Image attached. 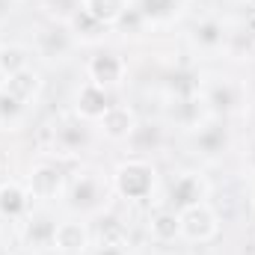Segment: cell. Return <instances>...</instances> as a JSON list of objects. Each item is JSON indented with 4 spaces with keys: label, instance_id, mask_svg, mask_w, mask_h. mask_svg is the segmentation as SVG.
<instances>
[{
    "label": "cell",
    "instance_id": "obj_1",
    "mask_svg": "<svg viewBox=\"0 0 255 255\" xmlns=\"http://www.w3.org/2000/svg\"><path fill=\"white\" fill-rule=\"evenodd\" d=\"M113 178L98 169V166H77L71 175H68V184H65V208L68 214L74 217H83V220H98L101 214H107L110 208V199H113Z\"/></svg>",
    "mask_w": 255,
    "mask_h": 255
},
{
    "label": "cell",
    "instance_id": "obj_2",
    "mask_svg": "<svg viewBox=\"0 0 255 255\" xmlns=\"http://www.w3.org/2000/svg\"><path fill=\"white\" fill-rule=\"evenodd\" d=\"M205 107L211 116L220 119H235L250 110V86L247 80L235 74H202V89H199Z\"/></svg>",
    "mask_w": 255,
    "mask_h": 255
},
{
    "label": "cell",
    "instance_id": "obj_3",
    "mask_svg": "<svg viewBox=\"0 0 255 255\" xmlns=\"http://www.w3.org/2000/svg\"><path fill=\"white\" fill-rule=\"evenodd\" d=\"M113 190L125 202H148L157 190V166L145 157H128L113 169Z\"/></svg>",
    "mask_w": 255,
    "mask_h": 255
},
{
    "label": "cell",
    "instance_id": "obj_4",
    "mask_svg": "<svg viewBox=\"0 0 255 255\" xmlns=\"http://www.w3.org/2000/svg\"><path fill=\"white\" fill-rule=\"evenodd\" d=\"M184 139H187V148L205 163L223 160L232 148V130L226 125V119H220V116H208L202 125L187 130Z\"/></svg>",
    "mask_w": 255,
    "mask_h": 255
},
{
    "label": "cell",
    "instance_id": "obj_5",
    "mask_svg": "<svg viewBox=\"0 0 255 255\" xmlns=\"http://www.w3.org/2000/svg\"><path fill=\"white\" fill-rule=\"evenodd\" d=\"M77 48H80V42H77V36L71 33V27L65 21H51L48 18L33 33V54L45 63H65Z\"/></svg>",
    "mask_w": 255,
    "mask_h": 255
},
{
    "label": "cell",
    "instance_id": "obj_6",
    "mask_svg": "<svg viewBox=\"0 0 255 255\" xmlns=\"http://www.w3.org/2000/svg\"><path fill=\"white\" fill-rule=\"evenodd\" d=\"M95 142V130H92V122L68 113L63 119L54 122V130H51V148L54 154L60 157H80L92 148Z\"/></svg>",
    "mask_w": 255,
    "mask_h": 255
},
{
    "label": "cell",
    "instance_id": "obj_7",
    "mask_svg": "<svg viewBox=\"0 0 255 255\" xmlns=\"http://www.w3.org/2000/svg\"><path fill=\"white\" fill-rule=\"evenodd\" d=\"M24 184H27L30 196H33V202L51 205V202H57V199L65 196L68 172L63 169V163H57V160H39V163L30 166Z\"/></svg>",
    "mask_w": 255,
    "mask_h": 255
},
{
    "label": "cell",
    "instance_id": "obj_8",
    "mask_svg": "<svg viewBox=\"0 0 255 255\" xmlns=\"http://www.w3.org/2000/svg\"><path fill=\"white\" fill-rule=\"evenodd\" d=\"M208 196H211L208 178L199 169H181L169 178V184L163 190V205L175 208V211H184V208H193L199 202H208Z\"/></svg>",
    "mask_w": 255,
    "mask_h": 255
},
{
    "label": "cell",
    "instance_id": "obj_9",
    "mask_svg": "<svg viewBox=\"0 0 255 255\" xmlns=\"http://www.w3.org/2000/svg\"><path fill=\"white\" fill-rule=\"evenodd\" d=\"M190 48L202 57H220L229 51V42H232V27L217 18V15H205L199 21H193L190 27Z\"/></svg>",
    "mask_w": 255,
    "mask_h": 255
},
{
    "label": "cell",
    "instance_id": "obj_10",
    "mask_svg": "<svg viewBox=\"0 0 255 255\" xmlns=\"http://www.w3.org/2000/svg\"><path fill=\"white\" fill-rule=\"evenodd\" d=\"M178 217H181V241L187 244H211L220 235V214L211 208V202L184 208L178 211Z\"/></svg>",
    "mask_w": 255,
    "mask_h": 255
},
{
    "label": "cell",
    "instance_id": "obj_11",
    "mask_svg": "<svg viewBox=\"0 0 255 255\" xmlns=\"http://www.w3.org/2000/svg\"><path fill=\"white\" fill-rule=\"evenodd\" d=\"M57 217L48 208H33L27 214V220L21 223V244L30 253H48L54 250V235H57Z\"/></svg>",
    "mask_w": 255,
    "mask_h": 255
},
{
    "label": "cell",
    "instance_id": "obj_12",
    "mask_svg": "<svg viewBox=\"0 0 255 255\" xmlns=\"http://www.w3.org/2000/svg\"><path fill=\"white\" fill-rule=\"evenodd\" d=\"M86 77L101 89H119L128 80V63L116 51H98L86 60Z\"/></svg>",
    "mask_w": 255,
    "mask_h": 255
},
{
    "label": "cell",
    "instance_id": "obj_13",
    "mask_svg": "<svg viewBox=\"0 0 255 255\" xmlns=\"http://www.w3.org/2000/svg\"><path fill=\"white\" fill-rule=\"evenodd\" d=\"M54 253L60 255H86L92 253V226L83 217H65L57 223L54 235Z\"/></svg>",
    "mask_w": 255,
    "mask_h": 255
},
{
    "label": "cell",
    "instance_id": "obj_14",
    "mask_svg": "<svg viewBox=\"0 0 255 255\" xmlns=\"http://www.w3.org/2000/svg\"><path fill=\"white\" fill-rule=\"evenodd\" d=\"M208 107L202 101V95H187V98H166L163 101V122L166 128H178V130H193L208 119Z\"/></svg>",
    "mask_w": 255,
    "mask_h": 255
},
{
    "label": "cell",
    "instance_id": "obj_15",
    "mask_svg": "<svg viewBox=\"0 0 255 255\" xmlns=\"http://www.w3.org/2000/svg\"><path fill=\"white\" fill-rule=\"evenodd\" d=\"M110 104H113V101H110V92H107V89H101V86H95L92 80H86V83H80V86H77V92H74L71 113L95 125V122L110 110Z\"/></svg>",
    "mask_w": 255,
    "mask_h": 255
},
{
    "label": "cell",
    "instance_id": "obj_16",
    "mask_svg": "<svg viewBox=\"0 0 255 255\" xmlns=\"http://www.w3.org/2000/svg\"><path fill=\"white\" fill-rule=\"evenodd\" d=\"M30 211H33V196L24 181H0V220L21 226Z\"/></svg>",
    "mask_w": 255,
    "mask_h": 255
},
{
    "label": "cell",
    "instance_id": "obj_17",
    "mask_svg": "<svg viewBox=\"0 0 255 255\" xmlns=\"http://www.w3.org/2000/svg\"><path fill=\"white\" fill-rule=\"evenodd\" d=\"M130 148V157H151L166 145V122H136L133 133L125 142Z\"/></svg>",
    "mask_w": 255,
    "mask_h": 255
},
{
    "label": "cell",
    "instance_id": "obj_18",
    "mask_svg": "<svg viewBox=\"0 0 255 255\" xmlns=\"http://www.w3.org/2000/svg\"><path fill=\"white\" fill-rule=\"evenodd\" d=\"M139 122V116L128 107V104H110V110L95 122L98 133L110 142H128V136L133 133V128Z\"/></svg>",
    "mask_w": 255,
    "mask_h": 255
},
{
    "label": "cell",
    "instance_id": "obj_19",
    "mask_svg": "<svg viewBox=\"0 0 255 255\" xmlns=\"http://www.w3.org/2000/svg\"><path fill=\"white\" fill-rule=\"evenodd\" d=\"M187 6V0H130V9L142 18V24L148 27H163L172 24L175 15Z\"/></svg>",
    "mask_w": 255,
    "mask_h": 255
},
{
    "label": "cell",
    "instance_id": "obj_20",
    "mask_svg": "<svg viewBox=\"0 0 255 255\" xmlns=\"http://www.w3.org/2000/svg\"><path fill=\"white\" fill-rule=\"evenodd\" d=\"M148 235H151V241L160 244V247L181 241V217H178V211H175V208H166V205L157 208V211L148 217Z\"/></svg>",
    "mask_w": 255,
    "mask_h": 255
},
{
    "label": "cell",
    "instance_id": "obj_21",
    "mask_svg": "<svg viewBox=\"0 0 255 255\" xmlns=\"http://www.w3.org/2000/svg\"><path fill=\"white\" fill-rule=\"evenodd\" d=\"M199 89H202V74H199L193 65L175 68V71L163 80V101H166V98H187V95H199Z\"/></svg>",
    "mask_w": 255,
    "mask_h": 255
},
{
    "label": "cell",
    "instance_id": "obj_22",
    "mask_svg": "<svg viewBox=\"0 0 255 255\" xmlns=\"http://www.w3.org/2000/svg\"><path fill=\"white\" fill-rule=\"evenodd\" d=\"M33 57H36L33 48H27L21 42H3L0 45V74H3V80L33 68Z\"/></svg>",
    "mask_w": 255,
    "mask_h": 255
},
{
    "label": "cell",
    "instance_id": "obj_23",
    "mask_svg": "<svg viewBox=\"0 0 255 255\" xmlns=\"http://www.w3.org/2000/svg\"><path fill=\"white\" fill-rule=\"evenodd\" d=\"M3 86H6L15 98H21L27 107H33V104L39 101V95H42V74H39L36 68H27V71H21V74L6 77Z\"/></svg>",
    "mask_w": 255,
    "mask_h": 255
},
{
    "label": "cell",
    "instance_id": "obj_24",
    "mask_svg": "<svg viewBox=\"0 0 255 255\" xmlns=\"http://www.w3.org/2000/svg\"><path fill=\"white\" fill-rule=\"evenodd\" d=\"M80 6L104 27L116 30V24L122 21L130 9V0H80Z\"/></svg>",
    "mask_w": 255,
    "mask_h": 255
},
{
    "label": "cell",
    "instance_id": "obj_25",
    "mask_svg": "<svg viewBox=\"0 0 255 255\" xmlns=\"http://www.w3.org/2000/svg\"><path fill=\"white\" fill-rule=\"evenodd\" d=\"M27 104L21 98H15L3 83H0V130H15V128L24 125L27 119Z\"/></svg>",
    "mask_w": 255,
    "mask_h": 255
},
{
    "label": "cell",
    "instance_id": "obj_26",
    "mask_svg": "<svg viewBox=\"0 0 255 255\" xmlns=\"http://www.w3.org/2000/svg\"><path fill=\"white\" fill-rule=\"evenodd\" d=\"M68 27H71V33L77 36V42H80V45H83V42H98V39H101V36H104L107 30H110V27L98 24V21H95V18H92V15H89V12L83 9V6H80V9H77L74 15H71Z\"/></svg>",
    "mask_w": 255,
    "mask_h": 255
},
{
    "label": "cell",
    "instance_id": "obj_27",
    "mask_svg": "<svg viewBox=\"0 0 255 255\" xmlns=\"http://www.w3.org/2000/svg\"><path fill=\"white\" fill-rule=\"evenodd\" d=\"M42 6H45L51 21H65L68 24L71 15L80 9V0H42Z\"/></svg>",
    "mask_w": 255,
    "mask_h": 255
},
{
    "label": "cell",
    "instance_id": "obj_28",
    "mask_svg": "<svg viewBox=\"0 0 255 255\" xmlns=\"http://www.w3.org/2000/svg\"><path fill=\"white\" fill-rule=\"evenodd\" d=\"M92 255H130L128 244H92Z\"/></svg>",
    "mask_w": 255,
    "mask_h": 255
},
{
    "label": "cell",
    "instance_id": "obj_29",
    "mask_svg": "<svg viewBox=\"0 0 255 255\" xmlns=\"http://www.w3.org/2000/svg\"><path fill=\"white\" fill-rule=\"evenodd\" d=\"M15 9H18V0H0V27L12 21Z\"/></svg>",
    "mask_w": 255,
    "mask_h": 255
},
{
    "label": "cell",
    "instance_id": "obj_30",
    "mask_svg": "<svg viewBox=\"0 0 255 255\" xmlns=\"http://www.w3.org/2000/svg\"><path fill=\"white\" fill-rule=\"evenodd\" d=\"M244 169L255 178V139L247 145V151H244Z\"/></svg>",
    "mask_w": 255,
    "mask_h": 255
},
{
    "label": "cell",
    "instance_id": "obj_31",
    "mask_svg": "<svg viewBox=\"0 0 255 255\" xmlns=\"http://www.w3.org/2000/svg\"><path fill=\"white\" fill-rule=\"evenodd\" d=\"M250 6H253V9H255V0H250Z\"/></svg>",
    "mask_w": 255,
    "mask_h": 255
},
{
    "label": "cell",
    "instance_id": "obj_32",
    "mask_svg": "<svg viewBox=\"0 0 255 255\" xmlns=\"http://www.w3.org/2000/svg\"><path fill=\"white\" fill-rule=\"evenodd\" d=\"M253 51H255V36H253Z\"/></svg>",
    "mask_w": 255,
    "mask_h": 255
},
{
    "label": "cell",
    "instance_id": "obj_33",
    "mask_svg": "<svg viewBox=\"0 0 255 255\" xmlns=\"http://www.w3.org/2000/svg\"><path fill=\"white\" fill-rule=\"evenodd\" d=\"M136 255H151V253H136Z\"/></svg>",
    "mask_w": 255,
    "mask_h": 255
},
{
    "label": "cell",
    "instance_id": "obj_34",
    "mask_svg": "<svg viewBox=\"0 0 255 255\" xmlns=\"http://www.w3.org/2000/svg\"><path fill=\"white\" fill-rule=\"evenodd\" d=\"M18 3H21V0H18Z\"/></svg>",
    "mask_w": 255,
    "mask_h": 255
},
{
    "label": "cell",
    "instance_id": "obj_35",
    "mask_svg": "<svg viewBox=\"0 0 255 255\" xmlns=\"http://www.w3.org/2000/svg\"><path fill=\"white\" fill-rule=\"evenodd\" d=\"M247 3H250V0H247Z\"/></svg>",
    "mask_w": 255,
    "mask_h": 255
}]
</instances>
